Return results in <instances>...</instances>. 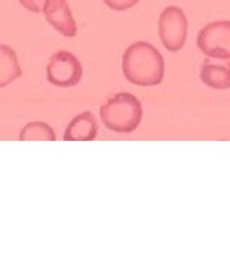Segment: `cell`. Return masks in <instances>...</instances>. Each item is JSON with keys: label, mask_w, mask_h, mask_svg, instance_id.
Segmentation results:
<instances>
[{"label": "cell", "mask_w": 230, "mask_h": 259, "mask_svg": "<svg viewBox=\"0 0 230 259\" xmlns=\"http://www.w3.org/2000/svg\"><path fill=\"white\" fill-rule=\"evenodd\" d=\"M122 69L129 83L139 87H155L163 80L165 63L154 46L147 41H136L125 51Z\"/></svg>", "instance_id": "1"}, {"label": "cell", "mask_w": 230, "mask_h": 259, "mask_svg": "<svg viewBox=\"0 0 230 259\" xmlns=\"http://www.w3.org/2000/svg\"><path fill=\"white\" fill-rule=\"evenodd\" d=\"M100 117L107 129L120 134H129L140 125L143 108L134 95L117 93L100 108Z\"/></svg>", "instance_id": "2"}, {"label": "cell", "mask_w": 230, "mask_h": 259, "mask_svg": "<svg viewBox=\"0 0 230 259\" xmlns=\"http://www.w3.org/2000/svg\"><path fill=\"white\" fill-rule=\"evenodd\" d=\"M188 33V21L183 11L176 6L163 10L158 20V34L163 47L170 52H177L184 47Z\"/></svg>", "instance_id": "3"}, {"label": "cell", "mask_w": 230, "mask_h": 259, "mask_svg": "<svg viewBox=\"0 0 230 259\" xmlns=\"http://www.w3.org/2000/svg\"><path fill=\"white\" fill-rule=\"evenodd\" d=\"M48 82L60 88H71L81 82L83 69L80 60L69 51L60 50L51 56L46 67Z\"/></svg>", "instance_id": "4"}, {"label": "cell", "mask_w": 230, "mask_h": 259, "mask_svg": "<svg viewBox=\"0 0 230 259\" xmlns=\"http://www.w3.org/2000/svg\"><path fill=\"white\" fill-rule=\"evenodd\" d=\"M197 45L207 57L230 59V20L214 21L205 25L198 34Z\"/></svg>", "instance_id": "5"}, {"label": "cell", "mask_w": 230, "mask_h": 259, "mask_svg": "<svg viewBox=\"0 0 230 259\" xmlns=\"http://www.w3.org/2000/svg\"><path fill=\"white\" fill-rule=\"evenodd\" d=\"M42 12L48 23L64 37L77 35L78 27L66 0H45Z\"/></svg>", "instance_id": "6"}, {"label": "cell", "mask_w": 230, "mask_h": 259, "mask_svg": "<svg viewBox=\"0 0 230 259\" xmlns=\"http://www.w3.org/2000/svg\"><path fill=\"white\" fill-rule=\"evenodd\" d=\"M98 134V122L91 111L75 116L65 129V141H92Z\"/></svg>", "instance_id": "7"}, {"label": "cell", "mask_w": 230, "mask_h": 259, "mask_svg": "<svg viewBox=\"0 0 230 259\" xmlns=\"http://www.w3.org/2000/svg\"><path fill=\"white\" fill-rule=\"evenodd\" d=\"M21 75L16 51L8 46L0 45V89L15 82Z\"/></svg>", "instance_id": "8"}, {"label": "cell", "mask_w": 230, "mask_h": 259, "mask_svg": "<svg viewBox=\"0 0 230 259\" xmlns=\"http://www.w3.org/2000/svg\"><path fill=\"white\" fill-rule=\"evenodd\" d=\"M201 80L205 85L219 91L230 89V67L226 65L206 64L201 70Z\"/></svg>", "instance_id": "9"}, {"label": "cell", "mask_w": 230, "mask_h": 259, "mask_svg": "<svg viewBox=\"0 0 230 259\" xmlns=\"http://www.w3.org/2000/svg\"><path fill=\"white\" fill-rule=\"evenodd\" d=\"M21 141H55V132L51 126L44 122H30L21 130L19 135Z\"/></svg>", "instance_id": "10"}, {"label": "cell", "mask_w": 230, "mask_h": 259, "mask_svg": "<svg viewBox=\"0 0 230 259\" xmlns=\"http://www.w3.org/2000/svg\"><path fill=\"white\" fill-rule=\"evenodd\" d=\"M140 0H104L105 4L113 11H127L135 6Z\"/></svg>", "instance_id": "11"}, {"label": "cell", "mask_w": 230, "mask_h": 259, "mask_svg": "<svg viewBox=\"0 0 230 259\" xmlns=\"http://www.w3.org/2000/svg\"><path fill=\"white\" fill-rule=\"evenodd\" d=\"M44 2L45 0H19V3L23 8L35 14L42 12Z\"/></svg>", "instance_id": "12"}]
</instances>
